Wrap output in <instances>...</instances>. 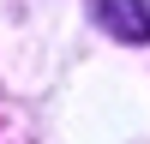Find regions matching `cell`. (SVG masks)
<instances>
[{
  "label": "cell",
  "mask_w": 150,
  "mask_h": 144,
  "mask_svg": "<svg viewBox=\"0 0 150 144\" xmlns=\"http://www.w3.org/2000/svg\"><path fill=\"white\" fill-rule=\"evenodd\" d=\"M90 18L120 42H150V0H90Z\"/></svg>",
  "instance_id": "cell-1"
}]
</instances>
